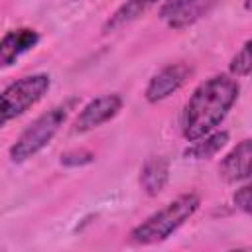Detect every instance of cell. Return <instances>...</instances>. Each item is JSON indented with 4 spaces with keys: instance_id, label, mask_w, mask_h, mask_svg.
<instances>
[{
    "instance_id": "1",
    "label": "cell",
    "mask_w": 252,
    "mask_h": 252,
    "mask_svg": "<svg viewBox=\"0 0 252 252\" xmlns=\"http://www.w3.org/2000/svg\"><path fill=\"white\" fill-rule=\"evenodd\" d=\"M240 93L238 81L230 75H215L203 81L181 112V132L185 140L195 142L211 134L228 114Z\"/></svg>"
},
{
    "instance_id": "2",
    "label": "cell",
    "mask_w": 252,
    "mask_h": 252,
    "mask_svg": "<svg viewBox=\"0 0 252 252\" xmlns=\"http://www.w3.org/2000/svg\"><path fill=\"white\" fill-rule=\"evenodd\" d=\"M201 199L197 193H183L177 199L169 201L163 209L150 215L144 222H140L132 232L130 238L136 244H158L171 236L189 217L195 215L199 209Z\"/></svg>"
},
{
    "instance_id": "3",
    "label": "cell",
    "mask_w": 252,
    "mask_h": 252,
    "mask_svg": "<svg viewBox=\"0 0 252 252\" xmlns=\"http://www.w3.org/2000/svg\"><path fill=\"white\" fill-rule=\"evenodd\" d=\"M75 104H77V98H69V100L49 108L41 116H37L18 136V140L10 146V152H8L10 159L14 163H22V161L33 158L37 152H41L53 140V136L59 132V128L65 124V120H67V116Z\"/></svg>"
},
{
    "instance_id": "4",
    "label": "cell",
    "mask_w": 252,
    "mask_h": 252,
    "mask_svg": "<svg viewBox=\"0 0 252 252\" xmlns=\"http://www.w3.org/2000/svg\"><path fill=\"white\" fill-rule=\"evenodd\" d=\"M49 85H51V79L45 73H33L8 85L0 94L2 124H6L12 118H18L28 108H32L37 100H41V96L49 91Z\"/></svg>"
},
{
    "instance_id": "5",
    "label": "cell",
    "mask_w": 252,
    "mask_h": 252,
    "mask_svg": "<svg viewBox=\"0 0 252 252\" xmlns=\"http://www.w3.org/2000/svg\"><path fill=\"white\" fill-rule=\"evenodd\" d=\"M191 73H193V69L187 63H171V65L163 67L161 71H158L150 79V83L144 91L146 100L148 102H159V100L167 98L169 94L179 91L189 81Z\"/></svg>"
},
{
    "instance_id": "6",
    "label": "cell",
    "mask_w": 252,
    "mask_h": 252,
    "mask_svg": "<svg viewBox=\"0 0 252 252\" xmlns=\"http://www.w3.org/2000/svg\"><path fill=\"white\" fill-rule=\"evenodd\" d=\"M120 108H122V96L116 94V93L93 98L89 104H85V108L77 116L75 132H89V130L98 128L100 124L114 118Z\"/></svg>"
},
{
    "instance_id": "7",
    "label": "cell",
    "mask_w": 252,
    "mask_h": 252,
    "mask_svg": "<svg viewBox=\"0 0 252 252\" xmlns=\"http://www.w3.org/2000/svg\"><path fill=\"white\" fill-rule=\"evenodd\" d=\"M219 173L228 183L252 179V138L242 140L224 156L219 165Z\"/></svg>"
},
{
    "instance_id": "8",
    "label": "cell",
    "mask_w": 252,
    "mask_h": 252,
    "mask_svg": "<svg viewBox=\"0 0 252 252\" xmlns=\"http://www.w3.org/2000/svg\"><path fill=\"white\" fill-rule=\"evenodd\" d=\"M39 41V35L35 30L32 28H20V30H12L8 32L2 41H0V61L2 67L12 65L22 53L33 49Z\"/></svg>"
},
{
    "instance_id": "9",
    "label": "cell",
    "mask_w": 252,
    "mask_h": 252,
    "mask_svg": "<svg viewBox=\"0 0 252 252\" xmlns=\"http://www.w3.org/2000/svg\"><path fill=\"white\" fill-rule=\"evenodd\" d=\"M169 179V161L161 156H152L146 159L140 171V185L148 195H158L165 189Z\"/></svg>"
},
{
    "instance_id": "10",
    "label": "cell",
    "mask_w": 252,
    "mask_h": 252,
    "mask_svg": "<svg viewBox=\"0 0 252 252\" xmlns=\"http://www.w3.org/2000/svg\"><path fill=\"white\" fill-rule=\"evenodd\" d=\"M156 4H158V0H126V2L106 20V24L102 26V32L108 33V32H114V30L126 26V24L134 22L136 18H140L142 14H146V12H148L152 6H156Z\"/></svg>"
},
{
    "instance_id": "11",
    "label": "cell",
    "mask_w": 252,
    "mask_h": 252,
    "mask_svg": "<svg viewBox=\"0 0 252 252\" xmlns=\"http://www.w3.org/2000/svg\"><path fill=\"white\" fill-rule=\"evenodd\" d=\"M228 142V132L226 130H219V132H211L199 140H195L187 150H185V158L191 159H209L213 158L217 152L222 150V146Z\"/></svg>"
},
{
    "instance_id": "12",
    "label": "cell",
    "mask_w": 252,
    "mask_h": 252,
    "mask_svg": "<svg viewBox=\"0 0 252 252\" xmlns=\"http://www.w3.org/2000/svg\"><path fill=\"white\" fill-rule=\"evenodd\" d=\"M213 6H215V0H197L189 6H185L183 10H179L177 14H173L171 18H167V24L173 30H183V28L195 24L199 18H203Z\"/></svg>"
},
{
    "instance_id": "13",
    "label": "cell",
    "mask_w": 252,
    "mask_h": 252,
    "mask_svg": "<svg viewBox=\"0 0 252 252\" xmlns=\"http://www.w3.org/2000/svg\"><path fill=\"white\" fill-rule=\"evenodd\" d=\"M230 73L236 77H244L252 73V39H248L240 51L230 59Z\"/></svg>"
},
{
    "instance_id": "14",
    "label": "cell",
    "mask_w": 252,
    "mask_h": 252,
    "mask_svg": "<svg viewBox=\"0 0 252 252\" xmlns=\"http://www.w3.org/2000/svg\"><path fill=\"white\" fill-rule=\"evenodd\" d=\"M93 159L94 156L89 150H71V152L61 154V165H67V167H81V165L91 163Z\"/></svg>"
},
{
    "instance_id": "15",
    "label": "cell",
    "mask_w": 252,
    "mask_h": 252,
    "mask_svg": "<svg viewBox=\"0 0 252 252\" xmlns=\"http://www.w3.org/2000/svg\"><path fill=\"white\" fill-rule=\"evenodd\" d=\"M232 203L236 209L252 215V181L242 185L240 189H236V193L232 195Z\"/></svg>"
},
{
    "instance_id": "16",
    "label": "cell",
    "mask_w": 252,
    "mask_h": 252,
    "mask_svg": "<svg viewBox=\"0 0 252 252\" xmlns=\"http://www.w3.org/2000/svg\"><path fill=\"white\" fill-rule=\"evenodd\" d=\"M193 2H197V0H165L159 8V16L167 20V18H171L173 14H177L179 10H183L185 6L193 4Z\"/></svg>"
},
{
    "instance_id": "17",
    "label": "cell",
    "mask_w": 252,
    "mask_h": 252,
    "mask_svg": "<svg viewBox=\"0 0 252 252\" xmlns=\"http://www.w3.org/2000/svg\"><path fill=\"white\" fill-rule=\"evenodd\" d=\"M244 8H246L248 12H252V0H244Z\"/></svg>"
}]
</instances>
